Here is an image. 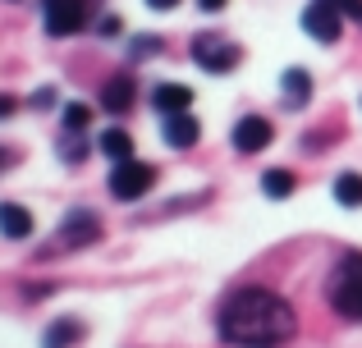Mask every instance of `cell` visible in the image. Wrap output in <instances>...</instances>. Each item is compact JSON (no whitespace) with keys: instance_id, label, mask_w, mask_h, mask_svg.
I'll return each mask as SVG.
<instances>
[{"instance_id":"1","label":"cell","mask_w":362,"mask_h":348,"mask_svg":"<svg viewBox=\"0 0 362 348\" xmlns=\"http://www.w3.org/2000/svg\"><path fill=\"white\" fill-rule=\"evenodd\" d=\"M216 330L234 348H280L298 330V312L284 294H275L266 284H247V289H234L221 303Z\"/></svg>"},{"instance_id":"2","label":"cell","mask_w":362,"mask_h":348,"mask_svg":"<svg viewBox=\"0 0 362 348\" xmlns=\"http://www.w3.org/2000/svg\"><path fill=\"white\" fill-rule=\"evenodd\" d=\"M330 307L349 321H362V252H344L330 270Z\"/></svg>"},{"instance_id":"3","label":"cell","mask_w":362,"mask_h":348,"mask_svg":"<svg viewBox=\"0 0 362 348\" xmlns=\"http://www.w3.org/2000/svg\"><path fill=\"white\" fill-rule=\"evenodd\" d=\"M88 0H42V28L51 37H74L88 28Z\"/></svg>"},{"instance_id":"4","label":"cell","mask_w":362,"mask_h":348,"mask_svg":"<svg viewBox=\"0 0 362 348\" xmlns=\"http://www.w3.org/2000/svg\"><path fill=\"white\" fill-rule=\"evenodd\" d=\"M303 32L312 37V42H339V32H344V9L335 5V0H312L308 9H303Z\"/></svg>"},{"instance_id":"5","label":"cell","mask_w":362,"mask_h":348,"mask_svg":"<svg viewBox=\"0 0 362 348\" xmlns=\"http://www.w3.org/2000/svg\"><path fill=\"white\" fill-rule=\"evenodd\" d=\"M151 184H156V170H151L147 161H133V156L110 170V193H115L119 202H138Z\"/></svg>"},{"instance_id":"6","label":"cell","mask_w":362,"mask_h":348,"mask_svg":"<svg viewBox=\"0 0 362 348\" xmlns=\"http://www.w3.org/2000/svg\"><path fill=\"white\" fill-rule=\"evenodd\" d=\"M193 60H197V69H206V73H230L234 64H239V46L216 37V32H202L193 42Z\"/></svg>"},{"instance_id":"7","label":"cell","mask_w":362,"mask_h":348,"mask_svg":"<svg viewBox=\"0 0 362 348\" xmlns=\"http://www.w3.org/2000/svg\"><path fill=\"white\" fill-rule=\"evenodd\" d=\"M271 138H275L271 119H262V115H243L239 124H234V152L257 156L262 147H271Z\"/></svg>"},{"instance_id":"8","label":"cell","mask_w":362,"mask_h":348,"mask_svg":"<svg viewBox=\"0 0 362 348\" xmlns=\"http://www.w3.org/2000/svg\"><path fill=\"white\" fill-rule=\"evenodd\" d=\"M60 239H64V248H88V243L101 239V220L92 211H69L60 224Z\"/></svg>"},{"instance_id":"9","label":"cell","mask_w":362,"mask_h":348,"mask_svg":"<svg viewBox=\"0 0 362 348\" xmlns=\"http://www.w3.org/2000/svg\"><path fill=\"white\" fill-rule=\"evenodd\" d=\"M188 106H193V92H188L184 83H160V88H151V110H160V115H184Z\"/></svg>"},{"instance_id":"10","label":"cell","mask_w":362,"mask_h":348,"mask_svg":"<svg viewBox=\"0 0 362 348\" xmlns=\"http://www.w3.org/2000/svg\"><path fill=\"white\" fill-rule=\"evenodd\" d=\"M197 138H202V124H197L193 115H165V143L170 147H179V152H184V147H193Z\"/></svg>"},{"instance_id":"11","label":"cell","mask_w":362,"mask_h":348,"mask_svg":"<svg viewBox=\"0 0 362 348\" xmlns=\"http://www.w3.org/2000/svg\"><path fill=\"white\" fill-rule=\"evenodd\" d=\"M101 106H106L110 115H124V110L133 106V78H129V73L106 78V88H101Z\"/></svg>"},{"instance_id":"12","label":"cell","mask_w":362,"mask_h":348,"mask_svg":"<svg viewBox=\"0 0 362 348\" xmlns=\"http://www.w3.org/2000/svg\"><path fill=\"white\" fill-rule=\"evenodd\" d=\"M0 234L5 239H33V215L18 202H0Z\"/></svg>"},{"instance_id":"13","label":"cell","mask_w":362,"mask_h":348,"mask_svg":"<svg viewBox=\"0 0 362 348\" xmlns=\"http://www.w3.org/2000/svg\"><path fill=\"white\" fill-rule=\"evenodd\" d=\"M78 340H83V321H78V316H60V321L46 325L42 348H69V344H78Z\"/></svg>"},{"instance_id":"14","label":"cell","mask_w":362,"mask_h":348,"mask_svg":"<svg viewBox=\"0 0 362 348\" xmlns=\"http://www.w3.org/2000/svg\"><path fill=\"white\" fill-rule=\"evenodd\" d=\"M280 88H284V101H289V106H308L312 101V73L308 69H284Z\"/></svg>"},{"instance_id":"15","label":"cell","mask_w":362,"mask_h":348,"mask_svg":"<svg viewBox=\"0 0 362 348\" xmlns=\"http://www.w3.org/2000/svg\"><path fill=\"white\" fill-rule=\"evenodd\" d=\"M97 147H101V152H106V156H110L115 165H119V161H129V156H133V138L124 133V128H106Z\"/></svg>"},{"instance_id":"16","label":"cell","mask_w":362,"mask_h":348,"mask_svg":"<svg viewBox=\"0 0 362 348\" xmlns=\"http://www.w3.org/2000/svg\"><path fill=\"white\" fill-rule=\"evenodd\" d=\"M330 193H335V202L339 206H362V174H335V188H330Z\"/></svg>"},{"instance_id":"17","label":"cell","mask_w":362,"mask_h":348,"mask_svg":"<svg viewBox=\"0 0 362 348\" xmlns=\"http://www.w3.org/2000/svg\"><path fill=\"white\" fill-rule=\"evenodd\" d=\"M262 188H266V197H275V202H280V197H289L293 188H298V179H293L289 170H266L262 174Z\"/></svg>"},{"instance_id":"18","label":"cell","mask_w":362,"mask_h":348,"mask_svg":"<svg viewBox=\"0 0 362 348\" xmlns=\"http://www.w3.org/2000/svg\"><path fill=\"white\" fill-rule=\"evenodd\" d=\"M88 124H92V106H83V101L64 106V133H83Z\"/></svg>"},{"instance_id":"19","label":"cell","mask_w":362,"mask_h":348,"mask_svg":"<svg viewBox=\"0 0 362 348\" xmlns=\"http://www.w3.org/2000/svg\"><path fill=\"white\" fill-rule=\"evenodd\" d=\"M60 156L69 165H78L83 156H88V143H83V133H64V143H60Z\"/></svg>"},{"instance_id":"20","label":"cell","mask_w":362,"mask_h":348,"mask_svg":"<svg viewBox=\"0 0 362 348\" xmlns=\"http://www.w3.org/2000/svg\"><path fill=\"white\" fill-rule=\"evenodd\" d=\"M28 106H33V110H51L55 106V88H37L33 97H28Z\"/></svg>"},{"instance_id":"21","label":"cell","mask_w":362,"mask_h":348,"mask_svg":"<svg viewBox=\"0 0 362 348\" xmlns=\"http://www.w3.org/2000/svg\"><path fill=\"white\" fill-rule=\"evenodd\" d=\"M147 51H160V37H138V42H133V55H147Z\"/></svg>"},{"instance_id":"22","label":"cell","mask_w":362,"mask_h":348,"mask_svg":"<svg viewBox=\"0 0 362 348\" xmlns=\"http://www.w3.org/2000/svg\"><path fill=\"white\" fill-rule=\"evenodd\" d=\"M335 5L344 9V18H358V23H362V0H335Z\"/></svg>"},{"instance_id":"23","label":"cell","mask_w":362,"mask_h":348,"mask_svg":"<svg viewBox=\"0 0 362 348\" xmlns=\"http://www.w3.org/2000/svg\"><path fill=\"white\" fill-rule=\"evenodd\" d=\"M119 28H124V23H119V14H106V18H101V37H115Z\"/></svg>"},{"instance_id":"24","label":"cell","mask_w":362,"mask_h":348,"mask_svg":"<svg viewBox=\"0 0 362 348\" xmlns=\"http://www.w3.org/2000/svg\"><path fill=\"white\" fill-rule=\"evenodd\" d=\"M14 115V97H0V119H9Z\"/></svg>"},{"instance_id":"25","label":"cell","mask_w":362,"mask_h":348,"mask_svg":"<svg viewBox=\"0 0 362 348\" xmlns=\"http://www.w3.org/2000/svg\"><path fill=\"white\" fill-rule=\"evenodd\" d=\"M197 5H202L206 14H216V9H225V0H197Z\"/></svg>"},{"instance_id":"26","label":"cell","mask_w":362,"mask_h":348,"mask_svg":"<svg viewBox=\"0 0 362 348\" xmlns=\"http://www.w3.org/2000/svg\"><path fill=\"white\" fill-rule=\"evenodd\" d=\"M147 5H151V9H175L179 0H147Z\"/></svg>"},{"instance_id":"27","label":"cell","mask_w":362,"mask_h":348,"mask_svg":"<svg viewBox=\"0 0 362 348\" xmlns=\"http://www.w3.org/2000/svg\"><path fill=\"white\" fill-rule=\"evenodd\" d=\"M5 165H9V152H5V147H0V170H5Z\"/></svg>"}]
</instances>
